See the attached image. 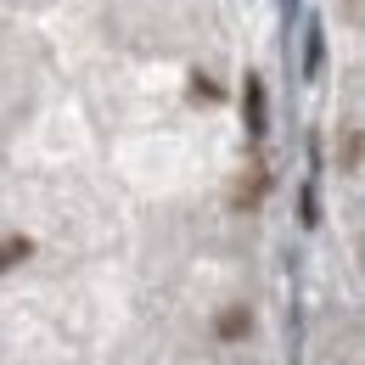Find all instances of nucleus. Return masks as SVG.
<instances>
[{"instance_id": "20e7f679", "label": "nucleus", "mask_w": 365, "mask_h": 365, "mask_svg": "<svg viewBox=\"0 0 365 365\" xmlns=\"http://www.w3.org/2000/svg\"><path fill=\"white\" fill-rule=\"evenodd\" d=\"M191 91L202 96V101H220V85H214V79H202V73H197V79H191Z\"/></svg>"}, {"instance_id": "7ed1b4c3", "label": "nucleus", "mask_w": 365, "mask_h": 365, "mask_svg": "<svg viewBox=\"0 0 365 365\" xmlns=\"http://www.w3.org/2000/svg\"><path fill=\"white\" fill-rule=\"evenodd\" d=\"M29 253H34V242H29V236H6V242H0V270H11V264H23Z\"/></svg>"}, {"instance_id": "f03ea898", "label": "nucleus", "mask_w": 365, "mask_h": 365, "mask_svg": "<svg viewBox=\"0 0 365 365\" xmlns=\"http://www.w3.org/2000/svg\"><path fill=\"white\" fill-rule=\"evenodd\" d=\"M247 130L253 135H264V85L247 73Z\"/></svg>"}, {"instance_id": "f257e3e1", "label": "nucleus", "mask_w": 365, "mask_h": 365, "mask_svg": "<svg viewBox=\"0 0 365 365\" xmlns=\"http://www.w3.org/2000/svg\"><path fill=\"white\" fill-rule=\"evenodd\" d=\"M247 331H253L247 304H230V309H220V320H214V337H220V343H242Z\"/></svg>"}]
</instances>
